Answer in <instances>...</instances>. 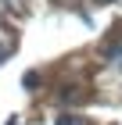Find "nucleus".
<instances>
[{"mask_svg":"<svg viewBox=\"0 0 122 125\" xmlns=\"http://www.w3.org/2000/svg\"><path fill=\"white\" fill-rule=\"evenodd\" d=\"M57 125H83V118H79V115H61Z\"/></svg>","mask_w":122,"mask_h":125,"instance_id":"f03ea898","label":"nucleus"},{"mask_svg":"<svg viewBox=\"0 0 122 125\" xmlns=\"http://www.w3.org/2000/svg\"><path fill=\"white\" fill-rule=\"evenodd\" d=\"M97 4H111V0H97Z\"/></svg>","mask_w":122,"mask_h":125,"instance_id":"20e7f679","label":"nucleus"},{"mask_svg":"<svg viewBox=\"0 0 122 125\" xmlns=\"http://www.w3.org/2000/svg\"><path fill=\"white\" fill-rule=\"evenodd\" d=\"M22 86H25V89H36V86H40V75H36V72H25Z\"/></svg>","mask_w":122,"mask_h":125,"instance_id":"f257e3e1","label":"nucleus"},{"mask_svg":"<svg viewBox=\"0 0 122 125\" xmlns=\"http://www.w3.org/2000/svg\"><path fill=\"white\" fill-rule=\"evenodd\" d=\"M4 57H7V47H0V61H4Z\"/></svg>","mask_w":122,"mask_h":125,"instance_id":"7ed1b4c3","label":"nucleus"}]
</instances>
